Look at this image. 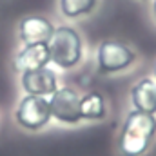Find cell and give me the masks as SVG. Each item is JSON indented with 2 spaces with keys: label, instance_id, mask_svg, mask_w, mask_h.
Wrapping results in <instances>:
<instances>
[{
  "label": "cell",
  "instance_id": "cell-1",
  "mask_svg": "<svg viewBox=\"0 0 156 156\" xmlns=\"http://www.w3.org/2000/svg\"><path fill=\"white\" fill-rule=\"evenodd\" d=\"M156 138V115L131 111L118 134V153L122 156H144Z\"/></svg>",
  "mask_w": 156,
  "mask_h": 156
},
{
  "label": "cell",
  "instance_id": "cell-2",
  "mask_svg": "<svg viewBox=\"0 0 156 156\" xmlns=\"http://www.w3.org/2000/svg\"><path fill=\"white\" fill-rule=\"evenodd\" d=\"M51 62L62 69H73L83 58V42L75 27L60 26L55 27V33L47 42Z\"/></svg>",
  "mask_w": 156,
  "mask_h": 156
},
{
  "label": "cell",
  "instance_id": "cell-3",
  "mask_svg": "<svg viewBox=\"0 0 156 156\" xmlns=\"http://www.w3.org/2000/svg\"><path fill=\"white\" fill-rule=\"evenodd\" d=\"M136 60L134 51L118 40H104L96 49V66L104 75H113L129 69Z\"/></svg>",
  "mask_w": 156,
  "mask_h": 156
},
{
  "label": "cell",
  "instance_id": "cell-4",
  "mask_svg": "<svg viewBox=\"0 0 156 156\" xmlns=\"http://www.w3.org/2000/svg\"><path fill=\"white\" fill-rule=\"evenodd\" d=\"M16 123L27 131H40L44 129L49 120H51V107H49V100L44 96H33V94H26L16 111H15Z\"/></svg>",
  "mask_w": 156,
  "mask_h": 156
},
{
  "label": "cell",
  "instance_id": "cell-5",
  "mask_svg": "<svg viewBox=\"0 0 156 156\" xmlns=\"http://www.w3.org/2000/svg\"><path fill=\"white\" fill-rule=\"evenodd\" d=\"M51 116L60 123L76 125L82 122L80 115V94L73 87H58L49 96Z\"/></svg>",
  "mask_w": 156,
  "mask_h": 156
},
{
  "label": "cell",
  "instance_id": "cell-6",
  "mask_svg": "<svg viewBox=\"0 0 156 156\" xmlns=\"http://www.w3.org/2000/svg\"><path fill=\"white\" fill-rule=\"evenodd\" d=\"M22 89L27 94L33 96H51L56 89H58V82H56V73L49 67H40V69H31V71H24L22 73Z\"/></svg>",
  "mask_w": 156,
  "mask_h": 156
},
{
  "label": "cell",
  "instance_id": "cell-7",
  "mask_svg": "<svg viewBox=\"0 0 156 156\" xmlns=\"http://www.w3.org/2000/svg\"><path fill=\"white\" fill-rule=\"evenodd\" d=\"M18 33H20V40L24 42V45L47 44L55 33V26L45 16H26L20 22Z\"/></svg>",
  "mask_w": 156,
  "mask_h": 156
},
{
  "label": "cell",
  "instance_id": "cell-8",
  "mask_svg": "<svg viewBox=\"0 0 156 156\" xmlns=\"http://www.w3.org/2000/svg\"><path fill=\"white\" fill-rule=\"evenodd\" d=\"M131 104L134 111L156 115V80L142 78L131 87Z\"/></svg>",
  "mask_w": 156,
  "mask_h": 156
},
{
  "label": "cell",
  "instance_id": "cell-9",
  "mask_svg": "<svg viewBox=\"0 0 156 156\" xmlns=\"http://www.w3.org/2000/svg\"><path fill=\"white\" fill-rule=\"evenodd\" d=\"M51 62V55H49V47L47 44H31V45H24V49L16 55L15 64L18 71H31V69H40V67H47V64Z\"/></svg>",
  "mask_w": 156,
  "mask_h": 156
},
{
  "label": "cell",
  "instance_id": "cell-10",
  "mask_svg": "<svg viewBox=\"0 0 156 156\" xmlns=\"http://www.w3.org/2000/svg\"><path fill=\"white\" fill-rule=\"evenodd\" d=\"M80 115H82V120H87V122L104 120L107 115L105 98L96 91L85 93L83 96H80Z\"/></svg>",
  "mask_w": 156,
  "mask_h": 156
},
{
  "label": "cell",
  "instance_id": "cell-11",
  "mask_svg": "<svg viewBox=\"0 0 156 156\" xmlns=\"http://www.w3.org/2000/svg\"><path fill=\"white\" fill-rule=\"evenodd\" d=\"M98 0H60V11L67 18H78L89 15L96 7Z\"/></svg>",
  "mask_w": 156,
  "mask_h": 156
},
{
  "label": "cell",
  "instance_id": "cell-12",
  "mask_svg": "<svg viewBox=\"0 0 156 156\" xmlns=\"http://www.w3.org/2000/svg\"><path fill=\"white\" fill-rule=\"evenodd\" d=\"M153 15H154V18H156V0L153 2Z\"/></svg>",
  "mask_w": 156,
  "mask_h": 156
},
{
  "label": "cell",
  "instance_id": "cell-13",
  "mask_svg": "<svg viewBox=\"0 0 156 156\" xmlns=\"http://www.w3.org/2000/svg\"><path fill=\"white\" fill-rule=\"evenodd\" d=\"M153 76H154V80H156V60H154V66H153Z\"/></svg>",
  "mask_w": 156,
  "mask_h": 156
}]
</instances>
